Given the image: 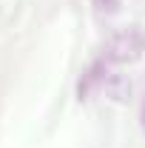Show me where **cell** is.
Returning a JSON list of instances; mask_svg holds the SVG:
<instances>
[{
    "mask_svg": "<svg viewBox=\"0 0 145 148\" xmlns=\"http://www.w3.org/2000/svg\"><path fill=\"white\" fill-rule=\"evenodd\" d=\"M145 51V34L140 29H125L111 40L108 46V60H117V63H131Z\"/></svg>",
    "mask_w": 145,
    "mask_h": 148,
    "instance_id": "1",
    "label": "cell"
},
{
    "mask_svg": "<svg viewBox=\"0 0 145 148\" xmlns=\"http://www.w3.org/2000/svg\"><path fill=\"white\" fill-rule=\"evenodd\" d=\"M142 128H145V108H142Z\"/></svg>",
    "mask_w": 145,
    "mask_h": 148,
    "instance_id": "2",
    "label": "cell"
}]
</instances>
